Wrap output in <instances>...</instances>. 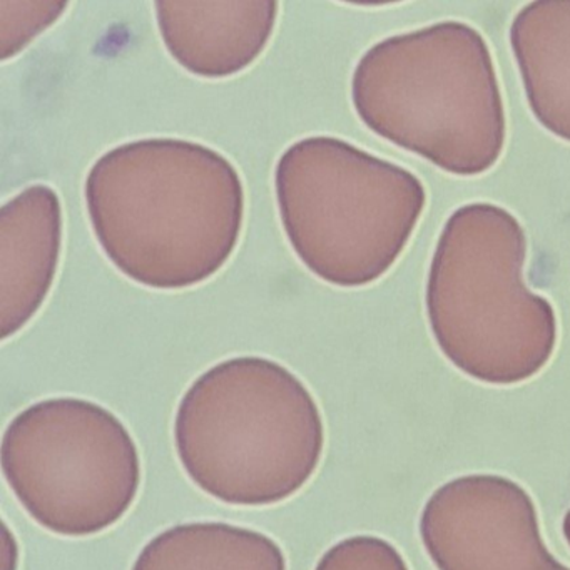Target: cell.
<instances>
[{
    "instance_id": "cell-7",
    "label": "cell",
    "mask_w": 570,
    "mask_h": 570,
    "mask_svg": "<svg viewBox=\"0 0 570 570\" xmlns=\"http://www.w3.org/2000/svg\"><path fill=\"white\" fill-rule=\"evenodd\" d=\"M420 535L439 570H570L543 543L532 497L505 476L479 473L440 487Z\"/></svg>"
},
{
    "instance_id": "cell-11",
    "label": "cell",
    "mask_w": 570,
    "mask_h": 570,
    "mask_svg": "<svg viewBox=\"0 0 570 570\" xmlns=\"http://www.w3.org/2000/svg\"><path fill=\"white\" fill-rule=\"evenodd\" d=\"M131 570H286V559L282 547L258 530L193 522L149 540Z\"/></svg>"
},
{
    "instance_id": "cell-13",
    "label": "cell",
    "mask_w": 570,
    "mask_h": 570,
    "mask_svg": "<svg viewBox=\"0 0 570 570\" xmlns=\"http://www.w3.org/2000/svg\"><path fill=\"white\" fill-rule=\"evenodd\" d=\"M315 570H409V566L385 539L355 535L326 550Z\"/></svg>"
},
{
    "instance_id": "cell-8",
    "label": "cell",
    "mask_w": 570,
    "mask_h": 570,
    "mask_svg": "<svg viewBox=\"0 0 570 570\" xmlns=\"http://www.w3.org/2000/svg\"><path fill=\"white\" fill-rule=\"evenodd\" d=\"M62 248V206L58 193L35 185L0 209V330L18 335L42 308Z\"/></svg>"
},
{
    "instance_id": "cell-5",
    "label": "cell",
    "mask_w": 570,
    "mask_h": 570,
    "mask_svg": "<svg viewBox=\"0 0 570 570\" xmlns=\"http://www.w3.org/2000/svg\"><path fill=\"white\" fill-rule=\"evenodd\" d=\"M275 193L299 262L340 288L372 285L389 273L426 205L409 169L333 136L289 146L276 163Z\"/></svg>"
},
{
    "instance_id": "cell-6",
    "label": "cell",
    "mask_w": 570,
    "mask_h": 570,
    "mask_svg": "<svg viewBox=\"0 0 570 570\" xmlns=\"http://www.w3.org/2000/svg\"><path fill=\"white\" fill-rule=\"evenodd\" d=\"M2 470L26 512L65 537L116 525L141 487L138 446L125 423L75 396L42 400L9 423Z\"/></svg>"
},
{
    "instance_id": "cell-15",
    "label": "cell",
    "mask_w": 570,
    "mask_h": 570,
    "mask_svg": "<svg viewBox=\"0 0 570 570\" xmlns=\"http://www.w3.org/2000/svg\"><path fill=\"white\" fill-rule=\"evenodd\" d=\"M562 530L563 537H566L567 543L570 546V510L563 517Z\"/></svg>"
},
{
    "instance_id": "cell-1",
    "label": "cell",
    "mask_w": 570,
    "mask_h": 570,
    "mask_svg": "<svg viewBox=\"0 0 570 570\" xmlns=\"http://www.w3.org/2000/svg\"><path fill=\"white\" fill-rule=\"evenodd\" d=\"M92 232L132 282L186 289L232 258L245 219L238 169L208 146L176 138L126 142L86 178Z\"/></svg>"
},
{
    "instance_id": "cell-10",
    "label": "cell",
    "mask_w": 570,
    "mask_h": 570,
    "mask_svg": "<svg viewBox=\"0 0 570 570\" xmlns=\"http://www.w3.org/2000/svg\"><path fill=\"white\" fill-rule=\"evenodd\" d=\"M510 46L537 121L570 142V0H535L510 26Z\"/></svg>"
},
{
    "instance_id": "cell-12",
    "label": "cell",
    "mask_w": 570,
    "mask_h": 570,
    "mask_svg": "<svg viewBox=\"0 0 570 570\" xmlns=\"http://www.w3.org/2000/svg\"><path fill=\"white\" fill-rule=\"evenodd\" d=\"M68 2H11L0 0V39L2 61L18 56L36 36L55 24Z\"/></svg>"
},
{
    "instance_id": "cell-2",
    "label": "cell",
    "mask_w": 570,
    "mask_h": 570,
    "mask_svg": "<svg viewBox=\"0 0 570 570\" xmlns=\"http://www.w3.org/2000/svg\"><path fill=\"white\" fill-rule=\"evenodd\" d=\"M186 475L228 505L285 502L315 475L325 446L318 403L286 366L236 356L186 390L175 416Z\"/></svg>"
},
{
    "instance_id": "cell-14",
    "label": "cell",
    "mask_w": 570,
    "mask_h": 570,
    "mask_svg": "<svg viewBox=\"0 0 570 570\" xmlns=\"http://www.w3.org/2000/svg\"><path fill=\"white\" fill-rule=\"evenodd\" d=\"M18 542H16V537L12 535L11 530L4 523V529H2V570H18Z\"/></svg>"
},
{
    "instance_id": "cell-3",
    "label": "cell",
    "mask_w": 570,
    "mask_h": 570,
    "mask_svg": "<svg viewBox=\"0 0 570 570\" xmlns=\"http://www.w3.org/2000/svg\"><path fill=\"white\" fill-rule=\"evenodd\" d=\"M352 102L370 131L450 175H483L505 146L495 65L483 36L465 22L376 42L353 71Z\"/></svg>"
},
{
    "instance_id": "cell-9",
    "label": "cell",
    "mask_w": 570,
    "mask_h": 570,
    "mask_svg": "<svg viewBox=\"0 0 570 570\" xmlns=\"http://www.w3.org/2000/svg\"><path fill=\"white\" fill-rule=\"evenodd\" d=\"M171 58L191 75L225 79L248 69L269 45L278 2H155Z\"/></svg>"
},
{
    "instance_id": "cell-4",
    "label": "cell",
    "mask_w": 570,
    "mask_h": 570,
    "mask_svg": "<svg viewBox=\"0 0 570 570\" xmlns=\"http://www.w3.org/2000/svg\"><path fill=\"white\" fill-rule=\"evenodd\" d=\"M527 236L502 206L470 203L446 219L430 263L426 315L453 366L489 385H515L552 358L557 316L523 282Z\"/></svg>"
}]
</instances>
